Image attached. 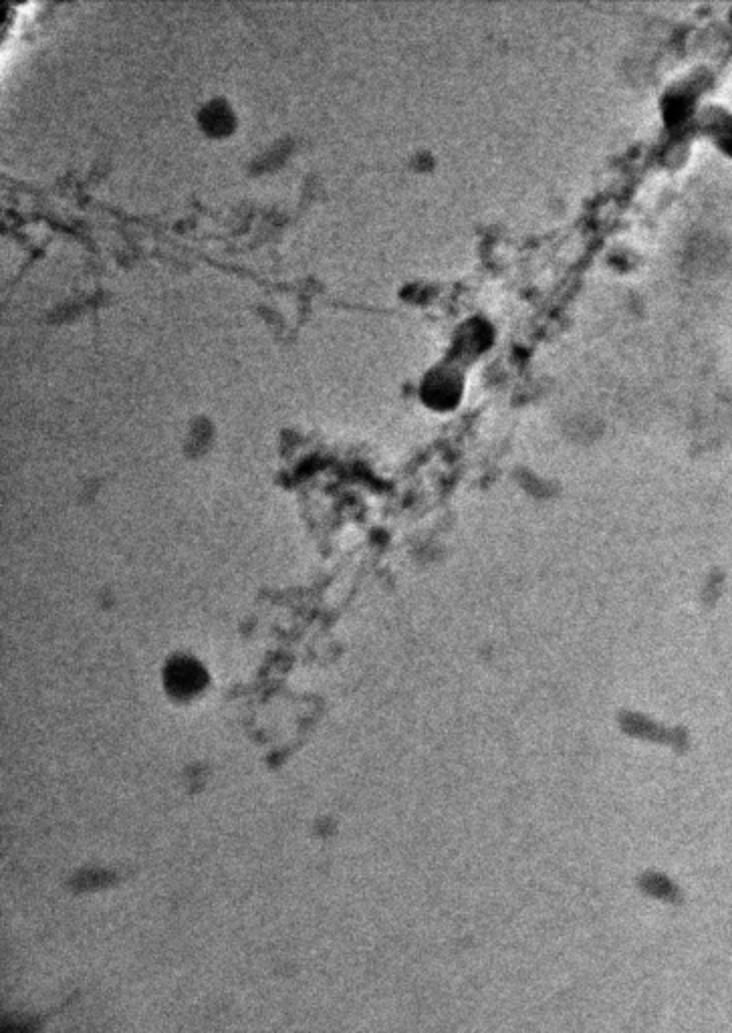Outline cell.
I'll list each match as a JSON object with an SVG mask.
<instances>
[{"label": "cell", "mask_w": 732, "mask_h": 1033, "mask_svg": "<svg viewBox=\"0 0 732 1033\" xmlns=\"http://www.w3.org/2000/svg\"><path fill=\"white\" fill-rule=\"evenodd\" d=\"M164 684L174 699L188 701L204 691L208 684V674L198 660L190 656H178L166 666Z\"/></svg>", "instance_id": "6da1fadb"}, {"label": "cell", "mask_w": 732, "mask_h": 1033, "mask_svg": "<svg viewBox=\"0 0 732 1033\" xmlns=\"http://www.w3.org/2000/svg\"><path fill=\"white\" fill-rule=\"evenodd\" d=\"M198 122L206 134L226 136L234 128V111L224 99H212L200 109Z\"/></svg>", "instance_id": "7a4b0ae2"}, {"label": "cell", "mask_w": 732, "mask_h": 1033, "mask_svg": "<svg viewBox=\"0 0 732 1033\" xmlns=\"http://www.w3.org/2000/svg\"><path fill=\"white\" fill-rule=\"evenodd\" d=\"M424 398L432 406H448L454 402V384L444 374L434 372L424 382Z\"/></svg>", "instance_id": "3957f363"}]
</instances>
